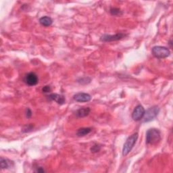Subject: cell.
Returning a JSON list of instances; mask_svg holds the SVG:
<instances>
[{
	"mask_svg": "<svg viewBox=\"0 0 173 173\" xmlns=\"http://www.w3.org/2000/svg\"><path fill=\"white\" fill-rule=\"evenodd\" d=\"M161 140V132L158 129H150L146 133V143L149 145H156Z\"/></svg>",
	"mask_w": 173,
	"mask_h": 173,
	"instance_id": "cell-1",
	"label": "cell"
},
{
	"mask_svg": "<svg viewBox=\"0 0 173 173\" xmlns=\"http://www.w3.org/2000/svg\"><path fill=\"white\" fill-rule=\"evenodd\" d=\"M138 137H139V134L137 133H133L132 135L129 137L128 139H126V141L125 144H124L122 148V155L124 156L128 155L130 152L131 151L134 145H135L137 141Z\"/></svg>",
	"mask_w": 173,
	"mask_h": 173,
	"instance_id": "cell-2",
	"label": "cell"
},
{
	"mask_svg": "<svg viewBox=\"0 0 173 173\" xmlns=\"http://www.w3.org/2000/svg\"><path fill=\"white\" fill-rule=\"evenodd\" d=\"M152 52L153 56L158 59L168 58L171 55V51L168 47L164 46H154L152 49Z\"/></svg>",
	"mask_w": 173,
	"mask_h": 173,
	"instance_id": "cell-3",
	"label": "cell"
},
{
	"mask_svg": "<svg viewBox=\"0 0 173 173\" xmlns=\"http://www.w3.org/2000/svg\"><path fill=\"white\" fill-rule=\"evenodd\" d=\"M160 112V107L158 106H153L146 111L143 116V122H148L154 119Z\"/></svg>",
	"mask_w": 173,
	"mask_h": 173,
	"instance_id": "cell-4",
	"label": "cell"
},
{
	"mask_svg": "<svg viewBox=\"0 0 173 173\" xmlns=\"http://www.w3.org/2000/svg\"><path fill=\"white\" fill-rule=\"evenodd\" d=\"M145 112V108L141 105L137 106L132 113V118L135 121H139L143 118Z\"/></svg>",
	"mask_w": 173,
	"mask_h": 173,
	"instance_id": "cell-5",
	"label": "cell"
},
{
	"mask_svg": "<svg viewBox=\"0 0 173 173\" xmlns=\"http://www.w3.org/2000/svg\"><path fill=\"white\" fill-rule=\"evenodd\" d=\"M126 35L120 32V33H117L114 35H104L102 37H101V41L103 42H110V41H116L122 39V38L126 37Z\"/></svg>",
	"mask_w": 173,
	"mask_h": 173,
	"instance_id": "cell-6",
	"label": "cell"
},
{
	"mask_svg": "<svg viewBox=\"0 0 173 173\" xmlns=\"http://www.w3.org/2000/svg\"><path fill=\"white\" fill-rule=\"evenodd\" d=\"M24 83L28 86H34L36 85L39 82V78L37 75L35 73H28L24 77Z\"/></svg>",
	"mask_w": 173,
	"mask_h": 173,
	"instance_id": "cell-7",
	"label": "cell"
},
{
	"mask_svg": "<svg viewBox=\"0 0 173 173\" xmlns=\"http://www.w3.org/2000/svg\"><path fill=\"white\" fill-rule=\"evenodd\" d=\"M73 99L77 102H88L91 101V95L87 93H78L73 96Z\"/></svg>",
	"mask_w": 173,
	"mask_h": 173,
	"instance_id": "cell-8",
	"label": "cell"
},
{
	"mask_svg": "<svg viewBox=\"0 0 173 173\" xmlns=\"http://www.w3.org/2000/svg\"><path fill=\"white\" fill-rule=\"evenodd\" d=\"M49 99L56 102L60 105H62L66 102V99L62 95H60L58 93H51L48 96Z\"/></svg>",
	"mask_w": 173,
	"mask_h": 173,
	"instance_id": "cell-9",
	"label": "cell"
},
{
	"mask_svg": "<svg viewBox=\"0 0 173 173\" xmlns=\"http://www.w3.org/2000/svg\"><path fill=\"white\" fill-rule=\"evenodd\" d=\"M91 112V109L89 107H81V108L77 110L76 112V116L79 118H84L89 115Z\"/></svg>",
	"mask_w": 173,
	"mask_h": 173,
	"instance_id": "cell-10",
	"label": "cell"
},
{
	"mask_svg": "<svg viewBox=\"0 0 173 173\" xmlns=\"http://www.w3.org/2000/svg\"><path fill=\"white\" fill-rule=\"evenodd\" d=\"M39 23L43 27H50L53 23V20L49 16H43L39 19Z\"/></svg>",
	"mask_w": 173,
	"mask_h": 173,
	"instance_id": "cell-11",
	"label": "cell"
},
{
	"mask_svg": "<svg viewBox=\"0 0 173 173\" xmlns=\"http://www.w3.org/2000/svg\"><path fill=\"white\" fill-rule=\"evenodd\" d=\"M91 130H92V129L89 128V127H87V128H81L78 130L77 135L79 137H84L90 133Z\"/></svg>",
	"mask_w": 173,
	"mask_h": 173,
	"instance_id": "cell-12",
	"label": "cell"
},
{
	"mask_svg": "<svg viewBox=\"0 0 173 173\" xmlns=\"http://www.w3.org/2000/svg\"><path fill=\"white\" fill-rule=\"evenodd\" d=\"M0 165H1L2 169L8 168L9 166V164L8 160L4 159L3 158H1V160H0Z\"/></svg>",
	"mask_w": 173,
	"mask_h": 173,
	"instance_id": "cell-13",
	"label": "cell"
},
{
	"mask_svg": "<svg viewBox=\"0 0 173 173\" xmlns=\"http://www.w3.org/2000/svg\"><path fill=\"white\" fill-rule=\"evenodd\" d=\"M110 12V14L112 16H120L122 14V11L120 10L119 8H111Z\"/></svg>",
	"mask_w": 173,
	"mask_h": 173,
	"instance_id": "cell-14",
	"label": "cell"
},
{
	"mask_svg": "<svg viewBox=\"0 0 173 173\" xmlns=\"http://www.w3.org/2000/svg\"><path fill=\"white\" fill-rule=\"evenodd\" d=\"M33 127L34 126L31 125V124H30V125H27L23 126V128L22 129V131L23 133H28L31 131L32 129H33Z\"/></svg>",
	"mask_w": 173,
	"mask_h": 173,
	"instance_id": "cell-15",
	"label": "cell"
},
{
	"mask_svg": "<svg viewBox=\"0 0 173 173\" xmlns=\"http://www.w3.org/2000/svg\"><path fill=\"white\" fill-rule=\"evenodd\" d=\"M100 150H101V146L98 144L94 145L93 146H92V148H91V152H93V153L99 152Z\"/></svg>",
	"mask_w": 173,
	"mask_h": 173,
	"instance_id": "cell-16",
	"label": "cell"
},
{
	"mask_svg": "<svg viewBox=\"0 0 173 173\" xmlns=\"http://www.w3.org/2000/svg\"><path fill=\"white\" fill-rule=\"evenodd\" d=\"M51 89L50 86H48V85L43 87V89H42V91H43V92L45 93H50V92H51Z\"/></svg>",
	"mask_w": 173,
	"mask_h": 173,
	"instance_id": "cell-17",
	"label": "cell"
},
{
	"mask_svg": "<svg viewBox=\"0 0 173 173\" xmlns=\"http://www.w3.org/2000/svg\"><path fill=\"white\" fill-rule=\"evenodd\" d=\"M25 114H26V117H27V118H31V117L32 116V111L31 110V109H29V108L26 109Z\"/></svg>",
	"mask_w": 173,
	"mask_h": 173,
	"instance_id": "cell-18",
	"label": "cell"
},
{
	"mask_svg": "<svg viewBox=\"0 0 173 173\" xmlns=\"http://www.w3.org/2000/svg\"><path fill=\"white\" fill-rule=\"evenodd\" d=\"M35 172H44L45 171H44V169L42 168V167H39L37 168V170H36Z\"/></svg>",
	"mask_w": 173,
	"mask_h": 173,
	"instance_id": "cell-19",
	"label": "cell"
},
{
	"mask_svg": "<svg viewBox=\"0 0 173 173\" xmlns=\"http://www.w3.org/2000/svg\"><path fill=\"white\" fill-rule=\"evenodd\" d=\"M169 45H171V47H172V40H170V41H169Z\"/></svg>",
	"mask_w": 173,
	"mask_h": 173,
	"instance_id": "cell-20",
	"label": "cell"
}]
</instances>
